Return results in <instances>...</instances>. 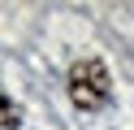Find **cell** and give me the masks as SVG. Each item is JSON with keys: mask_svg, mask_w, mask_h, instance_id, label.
Segmentation results:
<instances>
[{"mask_svg": "<svg viewBox=\"0 0 134 130\" xmlns=\"http://www.w3.org/2000/svg\"><path fill=\"white\" fill-rule=\"evenodd\" d=\"M18 126H22V108L0 91V130H18Z\"/></svg>", "mask_w": 134, "mask_h": 130, "instance_id": "2", "label": "cell"}, {"mask_svg": "<svg viewBox=\"0 0 134 130\" xmlns=\"http://www.w3.org/2000/svg\"><path fill=\"white\" fill-rule=\"evenodd\" d=\"M108 91H113V82H108L104 61H95V56L74 61V69H69V100L78 104L82 113L104 108V104H108Z\"/></svg>", "mask_w": 134, "mask_h": 130, "instance_id": "1", "label": "cell"}]
</instances>
